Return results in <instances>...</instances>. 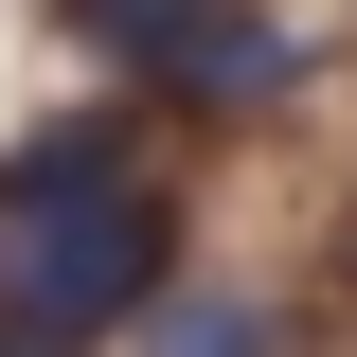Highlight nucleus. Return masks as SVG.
I'll list each match as a JSON object with an SVG mask.
<instances>
[{
	"mask_svg": "<svg viewBox=\"0 0 357 357\" xmlns=\"http://www.w3.org/2000/svg\"><path fill=\"white\" fill-rule=\"evenodd\" d=\"M54 18H72V36L107 54V72H126V89H143V72H161L178 36H197V18H215V0H54Z\"/></svg>",
	"mask_w": 357,
	"mask_h": 357,
	"instance_id": "39448f33",
	"label": "nucleus"
},
{
	"mask_svg": "<svg viewBox=\"0 0 357 357\" xmlns=\"http://www.w3.org/2000/svg\"><path fill=\"white\" fill-rule=\"evenodd\" d=\"M107 178H143V107H72V126L0 143V215H54V197H107Z\"/></svg>",
	"mask_w": 357,
	"mask_h": 357,
	"instance_id": "7ed1b4c3",
	"label": "nucleus"
},
{
	"mask_svg": "<svg viewBox=\"0 0 357 357\" xmlns=\"http://www.w3.org/2000/svg\"><path fill=\"white\" fill-rule=\"evenodd\" d=\"M0 357H36V340H18V321H0Z\"/></svg>",
	"mask_w": 357,
	"mask_h": 357,
	"instance_id": "423d86ee",
	"label": "nucleus"
},
{
	"mask_svg": "<svg viewBox=\"0 0 357 357\" xmlns=\"http://www.w3.org/2000/svg\"><path fill=\"white\" fill-rule=\"evenodd\" d=\"M126 357H286V321L232 304V286H161V304L126 321Z\"/></svg>",
	"mask_w": 357,
	"mask_h": 357,
	"instance_id": "20e7f679",
	"label": "nucleus"
},
{
	"mask_svg": "<svg viewBox=\"0 0 357 357\" xmlns=\"http://www.w3.org/2000/svg\"><path fill=\"white\" fill-rule=\"evenodd\" d=\"M161 286H178V197H161V178H107V197H54V215H0V321H18L36 357L126 340Z\"/></svg>",
	"mask_w": 357,
	"mask_h": 357,
	"instance_id": "f257e3e1",
	"label": "nucleus"
},
{
	"mask_svg": "<svg viewBox=\"0 0 357 357\" xmlns=\"http://www.w3.org/2000/svg\"><path fill=\"white\" fill-rule=\"evenodd\" d=\"M286 89H304V36H286V18H250V0H215V18H197V36L143 72V107H197V126H268Z\"/></svg>",
	"mask_w": 357,
	"mask_h": 357,
	"instance_id": "f03ea898",
	"label": "nucleus"
}]
</instances>
